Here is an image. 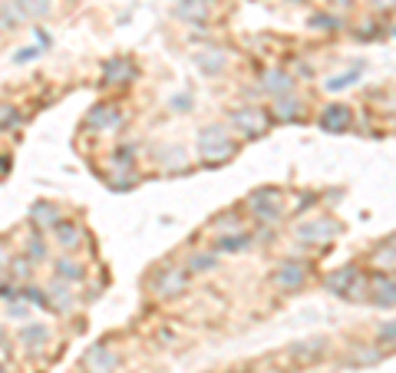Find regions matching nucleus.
Masks as SVG:
<instances>
[{
	"instance_id": "dca6fc26",
	"label": "nucleus",
	"mask_w": 396,
	"mask_h": 373,
	"mask_svg": "<svg viewBox=\"0 0 396 373\" xmlns=\"http://www.w3.org/2000/svg\"><path fill=\"white\" fill-rule=\"evenodd\" d=\"M20 24H27V20H24V13L13 7V0L0 3V30H17Z\"/></svg>"
},
{
	"instance_id": "a211bd4d",
	"label": "nucleus",
	"mask_w": 396,
	"mask_h": 373,
	"mask_svg": "<svg viewBox=\"0 0 396 373\" xmlns=\"http://www.w3.org/2000/svg\"><path fill=\"white\" fill-rule=\"evenodd\" d=\"M376 304H383V307H393V304H396V281L376 278Z\"/></svg>"
},
{
	"instance_id": "9b49d317",
	"label": "nucleus",
	"mask_w": 396,
	"mask_h": 373,
	"mask_svg": "<svg viewBox=\"0 0 396 373\" xmlns=\"http://www.w3.org/2000/svg\"><path fill=\"white\" fill-rule=\"evenodd\" d=\"M320 126L330 129V132H340V129L350 126V109L347 106H330L324 116H320Z\"/></svg>"
},
{
	"instance_id": "9d476101",
	"label": "nucleus",
	"mask_w": 396,
	"mask_h": 373,
	"mask_svg": "<svg viewBox=\"0 0 396 373\" xmlns=\"http://www.w3.org/2000/svg\"><path fill=\"white\" fill-rule=\"evenodd\" d=\"M17 340H20V347H27V350H40L50 340V330L43 324H27L24 330L17 334Z\"/></svg>"
},
{
	"instance_id": "0eeeda50",
	"label": "nucleus",
	"mask_w": 396,
	"mask_h": 373,
	"mask_svg": "<svg viewBox=\"0 0 396 373\" xmlns=\"http://www.w3.org/2000/svg\"><path fill=\"white\" fill-rule=\"evenodd\" d=\"M234 122L245 129L248 136H261V132L268 129V116H264L261 109H251V113H248V109H238V113H234Z\"/></svg>"
},
{
	"instance_id": "cd10ccee",
	"label": "nucleus",
	"mask_w": 396,
	"mask_h": 373,
	"mask_svg": "<svg viewBox=\"0 0 396 373\" xmlns=\"http://www.w3.org/2000/svg\"><path fill=\"white\" fill-rule=\"evenodd\" d=\"M383 340H393L396 337V324H390V327H383V334H380Z\"/></svg>"
},
{
	"instance_id": "bb28decb",
	"label": "nucleus",
	"mask_w": 396,
	"mask_h": 373,
	"mask_svg": "<svg viewBox=\"0 0 396 373\" xmlns=\"http://www.w3.org/2000/svg\"><path fill=\"white\" fill-rule=\"evenodd\" d=\"M10 317H20V321H24V317H27V307H24V304H17V307H10Z\"/></svg>"
},
{
	"instance_id": "6e6552de",
	"label": "nucleus",
	"mask_w": 396,
	"mask_h": 373,
	"mask_svg": "<svg viewBox=\"0 0 396 373\" xmlns=\"http://www.w3.org/2000/svg\"><path fill=\"white\" fill-rule=\"evenodd\" d=\"M7 278L17 284V288H27L30 284V278H34V261L24 255L10 258V265H7Z\"/></svg>"
},
{
	"instance_id": "20e7f679",
	"label": "nucleus",
	"mask_w": 396,
	"mask_h": 373,
	"mask_svg": "<svg viewBox=\"0 0 396 373\" xmlns=\"http://www.w3.org/2000/svg\"><path fill=\"white\" fill-rule=\"evenodd\" d=\"M248 205L257 211V218H264V222H274L281 218V205H278V192L274 188H264V192H255Z\"/></svg>"
},
{
	"instance_id": "423d86ee",
	"label": "nucleus",
	"mask_w": 396,
	"mask_h": 373,
	"mask_svg": "<svg viewBox=\"0 0 396 373\" xmlns=\"http://www.w3.org/2000/svg\"><path fill=\"white\" fill-rule=\"evenodd\" d=\"M30 222L43 232V228H57V225L63 222V215H59V209L53 202H40V205H34V211H30Z\"/></svg>"
},
{
	"instance_id": "aec40b11",
	"label": "nucleus",
	"mask_w": 396,
	"mask_h": 373,
	"mask_svg": "<svg viewBox=\"0 0 396 373\" xmlns=\"http://www.w3.org/2000/svg\"><path fill=\"white\" fill-rule=\"evenodd\" d=\"M106 122H119V113L113 106H96V113L90 116V126L93 129H103Z\"/></svg>"
},
{
	"instance_id": "39448f33",
	"label": "nucleus",
	"mask_w": 396,
	"mask_h": 373,
	"mask_svg": "<svg viewBox=\"0 0 396 373\" xmlns=\"http://www.w3.org/2000/svg\"><path fill=\"white\" fill-rule=\"evenodd\" d=\"M47 304L53 307V311H70L73 304H76V297H73V288L66 284V281H53L47 288Z\"/></svg>"
},
{
	"instance_id": "a878e982",
	"label": "nucleus",
	"mask_w": 396,
	"mask_h": 373,
	"mask_svg": "<svg viewBox=\"0 0 396 373\" xmlns=\"http://www.w3.org/2000/svg\"><path fill=\"white\" fill-rule=\"evenodd\" d=\"M7 172H10V159H7V155H0V178H3Z\"/></svg>"
},
{
	"instance_id": "f257e3e1",
	"label": "nucleus",
	"mask_w": 396,
	"mask_h": 373,
	"mask_svg": "<svg viewBox=\"0 0 396 373\" xmlns=\"http://www.w3.org/2000/svg\"><path fill=\"white\" fill-rule=\"evenodd\" d=\"M198 152H201L205 159H211V162L234 155V146H232V139H228L225 126H208L205 129V132L198 136Z\"/></svg>"
},
{
	"instance_id": "f8f14e48",
	"label": "nucleus",
	"mask_w": 396,
	"mask_h": 373,
	"mask_svg": "<svg viewBox=\"0 0 396 373\" xmlns=\"http://www.w3.org/2000/svg\"><path fill=\"white\" fill-rule=\"evenodd\" d=\"M13 7L24 13V20H40V17H47L53 10L50 0H13Z\"/></svg>"
},
{
	"instance_id": "393cba45",
	"label": "nucleus",
	"mask_w": 396,
	"mask_h": 373,
	"mask_svg": "<svg viewBox=\"0 0 396 373\" xmlns=\"http://www.w3.org/2000/svg\"><path fill=\"white\" fill-rule=\"evenodd\" d=\"M353 76H357V73H347V76H337V80H330V83H327V90H344V86H347V83L353 80Z\"/></svg>"
},
{
	"instance_id": "f3484780",
	"label": "nucleus",
	"mask_w": 396,
	"mask_h": 373,
	"mask_svg": "<svg viewBox=\"0 0 396 373\" xmlns=\"http://www.w3.org/2000/svg\"><path fill=\"white\" fill-rule=\"evenodd\" d=\"M24 258H30L34 265H40V261H47V241H43V234H30L24 245Z\"/></svg>"
},
{
	"instance_id": "b1692460",
	"label": "nucleus",
	"mask_w": 396,
	"mask_h": 373,
	"mask_svg": "<svg viewBox=\"0 0 396 373\" xmlns=\"http://www.w3.org/2000/svg\"><path fill=\"white\" fill-rule=\"evenodd\" d=\"M7 265H10V251L0 241V278H7Z\"/></svg>"
},
{
	"instance_id": "412c9836",
	"label": "nucleus",
	"mask_w": 396,
	"mask_h": 373,
	"mask_svg": "<svg viewBox=\"0 0 396 373\" xmlns=\"http://www.w3.org/2000/svg\"><path fill=\"white\" fill-rule=\"evenodd\" d=\"M222 251H241V248H248V238L245 234H234V238H222Z\"/></svg>"
},
{
	"instance_id": "7ed1b4c3",
	"label": "nucleus",
	"mask_w": 396,
	"mask_h": 373,
	"mask_svg": "<svg viewBox=\"0 0 396 373\" xmlns=\"http://www.w3.org/2000/svg\"><path fill=\"white\" fill-rule=\"evenodd\" d=\"M83 363H86V370L90 373H113L119 363V353L109 344H96L93 350H86V357H83Z\"/></svg>"
},
{
	"instance_id": "1a4fd4ad",
	"label": "nucleus",
	"mask_w": 396,
	"mask_h": 373,
	"mask_svg": "<svg viewBox=\"0 0 396 373\" xmlns=\"http://www.w3.org/2000/svg\"><path fill=\"white\" fill-rule=\"evenodd\" d=\"M57 245L66 251H76L83 245V228L76 222H59L57 225Z\"/></svg>"
},
{
	"instance_id": "4be33fe9",
	"label": "nucleus",
	"mask_w": 396,
	"mask_h": 373,
	"mask_svg": "<svg viewBox=\"0 0 396 373\" xmlns=\"http://www.w3.org/2000/svg\"><path fill=\"white\" fill-rule=\"evenodd\" d=\"M264 80H268V90H281V93H284V90H288V86H291V83H288V76H284V73H268V76H264Z\"/></svg>"
},
{
	"instance_id": "ddd939ff",
	"label": "nucleus",
	"mask_w": 396,
	"mask_h": 373,
	"mask_svg": "<svg viewBox=\"0 0 396 373\" xmlns=\"http://www.w3.org/2000/svg\"><path fill=\"white\" fill-rule=\"evenodd\" d=\"M334 232H337V225L330 222V218H320V222H314V225H301L304 241H320V238H330Z\"/></svg>"
},
{
	"instance_id": "f03ea898",
	"label": "nucleus",
	"mask_w": 396,
	"mask_h": 373,
	"mask_svg": "<svg viewBox=\"0 0 396 373\" xmlns=\"http://www.w3.org/2000/svg\"><path fill=\"white\" fill-rule=\"evenodd\" d=\"M185 284H188L185 268H162L152 278V294H155V297H172V294L185 291Z\"/></svg>"
},
{
	"instance_id": "5701e85b",
	"label": "nucleus",
	"mask_w": 396,
	"mask_h": 373,
	"mask_svg": "<svg viewBox=\"0 0 396 373\" xmlns=\"http://www.w3.org/2000/svg\"><path fill=\"white\" fill-rule=\"evenodd\" d=\"M211 265H215V255H198L195 261H192V271H208Z\"/></svg>"
},
{
	"instance_id": "2eb2a0df",
	"label": "nucleus",
	"mask_w": 396,
	"mask_h": 373,
	"mask_svg": "<svg viewBox=\"0 0 396 373\" xmlns=\"http://www.w3.org/2000/svg\"><path fill=\"white\" fill-rule=\"evenodd\" d=\"M353 281H357V268H344V271H337V274H330V278H327V288L347 297V291L353 288Z\"/></svg>"
},
{
	"instance_id": "4468645a",
	"label": "nucleus",
	"mask_w": 396,
	"mask_h": 373,
	"mask_svg": "<svg viewBox=\"0 0 396 373\" xmlns=\"http://www.w3.org/2000/svg\"><path fill=\"white\" fill-rule=\"evenodd\" d=\"M304 274H307V268L304 265H297V261H291V265H284V268L278 271V288H297L304 281Z\"/></svg>"
},
{
	"instance_id": "6ab92c4d",
	"label": "nucleus",
	"mask_w": 396,
	"mask_h": 373,
	"mask_svg": "<svg viewBox=\"0 0 396 373\" xmlns=\"http://www.w3.org/2000/svg\"><path fill=\"white\" fill-rule=\"evenodd\" d=\"M57 278L59 281H83V268L70 258H59L57 261Z\"/></svg>"
}]
</instances>
